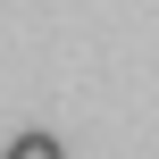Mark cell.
I'll return each instance as SVG.
<instances>
[{
	"label": "cell",
	"instance_id": "obj_1",
	"mask_svg": "<svg viewBox=\"0 0 159 159\" xmlns=\"http://www.w3.org/2000/svg\"><path fill=\"white\" fill-rule=\"evenodd\" d=\"M8 159H67V151H59V134H42V126H34V134H17V143H8Z\"/></svg>",
	"mask_w": 159,
	"mask_h": 159
}]
</instances>
